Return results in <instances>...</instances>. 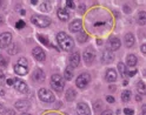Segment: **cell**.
I'll return each mask as SVG.
<instances>
[{
  "label": "cell",
  "instance_id": "52a82bcc",
  "mask_svg": "<svg viewBox=\"0 0 146 115\" xmlns=\"http://www.w3.org/2000/svg\"><path fill=\"white\" fill-rule=\"evenodd\" d=\"M77 113L78 115H91L90 108L85 102H79L77 104Z\"/></svg>",
  "mask_w": 146,
  "mask_h": 115
},
{
  "label": "cell",
  "instance_id": "cb8c5ba5",
  "mask_svg": "<svg viewBox=\"0 0 146 115\" xmlns=\"http://www.w3.org/2000/svg\"><path fill=\"white\" fill-rule=\"evenodd\" d=\"M131 96H132L131 91L126 89V91H124V92L121 93V100H123L124 102H129V101H130V99H131Z\"/></svg>",
  "mask_w": 146,
  "mask_h": 115
},
{
  "label": "cell",
  "instance_id": "ac0fdd59",
  "mask_svg": "<svg viewBox=\"0 0 146 115\" xmlns=\"http://www.w3.org/2000/svg\"><path fill=\"white\" fill-rule=\"evenodd\" d=\"M58 18L61 21H67L70 19V13L66 8H59L58 10Z\"/></svg>",
  "mask_w": 146,
  "mask_h": 115
},
{
  "label": "cell",
  "instance_id": "8992f818",
  "mask_svg": "<svg viewBox=\"0 0 146 115\" xmlns=\"http://www.w3.org/2000/svg\"><path fill=\"white\" fill-rule=\"evenodd\" d=\"M12 41V34L5 32L3 34H0V48H6L11 45Z\"/></svg>",
  "mask_w": 146,
  "mask_h": 115
},
{
  "label": "cell",
  "instance_id": "d6a6232c",
  "mask_svg": "<svg viewBox=\"0 0 146 115\" xmlns=\"http://www.w3.org/2000/svg\"><path fill=\"white\" fill-rule=\"evenodd\" d=\"M14 81H15L14 78H8L7 80H6V83H7V86H13L14 85Z\"/></svg>",
  "mask_w": 146,
  "mask_h": 115
},
{
  "label": "cell",
  "instance_id": "d4e9b609",
  "mask_svg": "<svg viewBox=\"0 0 146 115\" xmlns=\"http://www.w3.org/2000/svg\"><path fill=\"white\" fill-rule=\"evenodd\" d=\"M137 89H138V92L141 95H145L146 94V85L143 81H139L138 83H137Z\"/></svg>",
  "mask_w": 146,
  "mask_h": 115
},
{
  "label": "cell",
  "instance_id": "8d00e7d4",
  "mask_svg": "<svg viewBox=\"0 0 146 115\" xmlns=\"http://www.w3.org/2000/svg\"><path fill=\"white\" fill-rule=\"evenodd\" d=\"M4 81H5V74L3 70H0V85L4 83Z\"/></svg>",
  "mask_w": 146,
  "mask_h": 115
},
{
  "label": "cell",
  "instance_id": "816d5d0a",
  "mask_svg": "<svg viewBox=\"0 0 146 115\" xmlns=\"http://www.w3.org/2000/svg\"><path fill=\"white\" fill-rule=\"evenodd\" d=\"M5 93H4V91H0V95H4Z\"/></svg>",
  "mask_w": 146,
  "mask_h": 115
},
{
  "label": "cell",
  "instance_id": "30bf717a",
  "mask_svg": "<svg viewBox=\"0 0 146 115\" xmlns=\"http://www.w3.org/2000/svg\"><path fill=\"white\" fill-rule=\"evenodd\" d=\"M13 86H14V88L19 93H27V92H29V87H27V85L24 81H21V80H17V79H15Z\"/></svg>",
  "mask_w": 146,
  "mask_h": 115
},
{
  "label": "cell",
  "instance_id": "83f0119b",
  "mask_svg": "<svg viewBox=\"0 0 146 115\" xmlns=\"http://www.w3.org/2000/svg\"><path fill=\"white\" fill-rule=\"evenodd\" d=\"M17 52H18V46L15 45V43H12L11 42V45L10 47H8V54H17Z\"/></svg>",
  "mask_w": 146,
  "mask_h": 115
},
{
  "label": "cell",
  "instance_id": "9c48e42d",
  "mask_svg": "<svg viewBox=\"0 0 146 115\" xmlns=\"http://www.w3.org/2000/svg\"><path fill=\"white\" fill-rule=\"evenodd\" d=\"M81 30H83V22H81L80 19H76L70 24V31L71 32L77 33V32H80Z\"/></svg>",
  "mask_w": 146,
  "mask_h": 115
},
{
  "label": "cell",
  "instance_id": "7402d4cb",
  "mask_svg": "<svg viewBox=\"0 0 146 115\" xmlns=\"http://www.w3.org/2000/svg\"><path fill=\"white\" fill-rule=\"evenodd\" d=\"M76 96H77V93H76V91L73 89V88H70V89H67L66 95H65V98H66L67 101H73V100L76 99Z\"/></svg>",
  "mask_w": 146,
  "mask_h": 115
},
{
  "label": "cell",
  "instance_id": "7dc6e473",
  "mask_svg": "<svg viewBox=\"0 0 146 115\" xmlns=\"http://www.w3.org/2000/svg\"><path fill=\"white\" fill-rule=\"evenodd\" d=\"M143 115H146V106H143Z\"/></svg>",
  "mask_w": 146,
  "mask_h": 115
},
{
  "label": "cell",
  "instance_id": "bcb514c9",
  "mask_svg": "<svg viewBox=\"0 0 146 115\" xmlns=\"http://www.w3.org/2000/svg\"><path fill=\"white\" fill-rule=\"evenodd\" d=\"M141 52H144L145 54H146V45H143L141 46Z\"/></svg>",
  "mask_w": 146,
  "mask_h": 115
},
{
  "label": "cell",
  "instance_id": "3957f363",
  "mask_svg": "<svg viewBox=\"0 0 146 115\" xmlns=\"http://www.w3.org/2000/svg\"><path fill=\"white\" fill-rule=\"evenodd\" d=\"M31 21L38 26V27H47L51 24V19H48L47 16H44V15H33Z\"/></svg>",
  "mask_w": 146,
  "mask_h": 115
},
{
  "label": "cell",
  "instance_id": "f546056e",
  "mask_svg": "<svg viewBox=\"0 0 146 115\" xmlns=\"http://www.w3.org/2000/svg\"><path fill=\"white\" fill-rule=\"evenodd\" d=\"M86 40H87V34H86V33H80V34L78 35V41H79L80 43L85 42Z\"/></svg>",
  "mask_w": 146,
  "mask_h": 115
},
{
  "label": "cell",
  "instance_id": "603a6c76",
  "mask_svg": "<svg viewBox=\"0 0 146 115\" xmlns=\"http://www.w3.org/2000/svg\"><path fill=\"white\" fill-rule=\"evenodd\" d=\"M137 21L139 25H146V12H139L137 16Z\"/></svg>",
  "mask_w": 146,
  "mask_h": 115
},
{
  "label": "cell",
  "instance_id": "1f68e13d",
  "mask_svg": "<svg viewBox=\"0 0 146 115\" xmlns=\"http://www.w3.org/2000/svg\"><path fill=\"white\" fill-rule=\"evenodd\" d=\"M0 66H1V67H6L7 66V60L3 55H0Z\"/></svg>",
  "mask_w": 146,
  "mask_h": 115
},
{
  "label": "cell",
  "instance_id": "681fc988",
  "mask_svg": "<svg viewBox=\"0 0 146 115\" xmlns=\"http://www.w3.org/2000/svg\"><path fill=\"white\" fill-rule=\"evenodd\" d=\"M8 115H14V112L13 110H8Z\"/></svg>",
  "mask_w": 146,
  "mask_h": 115
},
{
  "label": "cell",
  "instance_id": "74e56055",
  "mask_svg": "<svg viewBox=\"0 0 146 115\" xmlns=\"http://www.w3.org/2000/svg\"><path fill=\"white\" fill-rule=\"evenodd\" d=\"M106 100H107L108 103H113V102H114V98H113V96H111V95L106 96Z\"/></svg>",
  "mask_w": 146,
  "mask_h": 115
},
{
  "label": "cell",
  "instance_id": "e0dca14e",
  "mask_svg": "<svg viewBox=\"0 0 146 115\" xmlns=\"http://www.w3.org/2000/svg\"><path fill=\"white\" fill-rule=\"evenodd\" d=\"M14 72H15L18 75H26L27 72H29V68H27V66L17 64V65L14 66Z\"/></svg>",
  "mask_w": 146,
  "mask_h": 115
},
{
  "label": "cell",
  "instance_id": "f5cc1de1",
  "mask_svg": "<svg viewBox=\"0 0 146 115\" xmlns=\"http://www.w3.org/2000/svg\"><path fill=\"white\" fill-rule=\"evenodd\" d=\"M21 115H31V114H29V113H24V114H21Z\"/></svg>",
  "mask_w": 146,
  "mask_h": 115
},
{
  "label": "cell",
  "instance_id": "5bb4252c",
  "mask_svg": "<svg viewBox=\"0 0 146 115\" xmlns=\"http://www.w3.org/2000/svg\"><path fill=\"white\" fill-rule=\"evenodd\" d=\"M108 45H110V48H111L112 51H117V49L120 48L121 42L118 38L112 37V38H110V40H108Z\"/></svg>",
  "mask_w": 146,
  "mask_h": 115
},
{
  "label": "cell",
  "instance_id": "f35d334b",
  "mask_svg": "<svg viewBox=\"0 0 146 115\" xmlns=\"http://www.w3.org/2000/svg\"><path fill=\"white\" fill-rule=\"evenodd\" d=\"M19 64L24 65V66H27V60L25 58H21V59H19Z\"/></svg>",
  "mask_w": 146,
  "mask_h": 115
},
{
  "label": "cell",
  "instance_id": "6da1fadb",
  "mask_svg": "<svg viewBox=\"0 0 146 115\" xmlns=\"http://www.w3.org/2000/svg\"><path fill=\"white\" fill-rule=\"evenodd\" d=\"M57 40H58V43L61 49L64 51H71L73 48V46H74V42H73V39L70 37V35H67L66 33L64 32H60L57 34Z\"/></svg>",
  "mask_w": 146,
  "mask_h": 115
},
{
  "label": "cell",
  "instance_id": "d6986e66",
  "mask_svg": "<svg viewBox=\"0 0 146 115\" xmlns=\"http://www.w3.org/2000/svg\"><path fill=\"white\" fill-rule=\"evenodd\" d=\"M33 79L35 81H38V82H42L45 80V73H44V70L38 68V69H35V72L33 73Z\"/></svg>",
  "mask_w": 146,
  "mask_h": 115
},
{
  "label": "cell",
  "instance_id": "2e32d148",
  "mask_svg": "<svg viewBox=\"0 0 146 115\" xmlns=\"http://www.w3.org/2000/svg\"><path fill=\"white\" fill-rule=\"evenodd\" d=\"M117 72L114 69H112V68H110V69H107V72H106V75H105V79H106V81H108V82H114L115 80H117Z\"/></svg>",
  "mask_w": 146,
  "mask_h": 115
},
{
  "label": "cell",
  "instance_id": "484cf974",
  "mask_svg": "<svg viewBox=\"0 0 146 115\" xmlns=\"http://www.w3.org/2000/svg\"><path fill=\"white\" fill-rule=\"evenodd\" d=\"M64 79L65 80H71V79L73 78V72H72V69H71V67H67L66 69H65V73H64Z\"/></svg>",
  "mask_w": 146,
  "mask_h": 115
},
{
  "label": "cell",
  "instance_id": "4316f807",
  "mask_svg": "<svg viewBox=\"0 0 146 115\" xmlns=\"http://www.w3.org/2000/svg\"><path fill=\"white\" fill-rule=\"evenodd\" d=\"M118 69H119V72H120V74H121V76H125V75L127 74V69H126L125 64L119 62V64H118Z\"/></svg>",
  "mask_w": 146,
  "mask_h": 115
},
{
  "label": "cell",
  "instance_id": "f1b7e54d",
  "mask_svg": "<svg viewBox=\"0 0 146 115\" xmlns=\"http://www.w3.org/2000/svg\"><path fill=\"white\" fill-rule=\"evenodd\" d=\"M40 10H41L42 12H47V11L51 10V6H50L48 3H42V4L40 5Z\"/></svg>",
  "mask_w": 146,
  "mask_h": 115
},
{
  "label": "cell",
  "instance_id": "ab89813d",
  "mask_svg": "<svg viewBox=\"0 0 146 115\" xmlns=\"http://www.w3.org/2000/svg\"><path fill=\"white\" fill-rule=\"evenodd\" d=\"M79 11H80V13H84L85 12V5L84 4H80L79 5Z\"/></svg>",
  "mask_w": 146,
  "mask_h": 115
},
{
  "label": "cell",
  "instance_id": "f6af8a7d",
  "mask_svg": "<svg viewBox=\"0 0 146 115\" xmlns=\"http://www.w3.org/2000/svg\"><path fill=\"white\" fill-rule=\"evenodd\" d=\"M108 89L111 91V92H114V91H115V86H110V88H108Z\"/></svg>",
  "mask_w": 146,
  "mask_h": 115
},
{
  "label": "cell",
  "instance_id": "277c9868",
  "mask_svg": "<svg viewBox=\"0 0 146 115\" xmlns=\"http://www.w3.org/2000/svg\"><path fill=\"white\" fill-rule=\"evenodd\" d=\"M38 95L41 101L44 102H53L54 100H56V98H54V95L51 91L46 89V88H41V89H39L38 92Z\"/></svg>",
  "mask_w": 146,
  "mask_h": 115
},
{
  "label": "cell",
  "instance_id": "4dcf8cb0",
  "mask_svg": "<svg viewBox=\"0 0 146 115\" xmlns=\"http://www.w3.org/2000/svg\"><path fill=\"white\" fill-rule=\"evenodd\" d=\"M38 39L44 43V45H46V46H50V41H48V39H46V38H44L42 35H38Z\"/></svg>",
  "mask_w": 146,
  "mask_h": 115
},
{
  "label": "cell",
  "instance_id": "e575fe53",
  "mask_svg": "<svg viewBox=\"0 0 146 115\" xmlns=\"http://www.w3.org/2000/svg\"><path fill=\"white\" fill-rule=\"evenodd\" d=\"M124 113H125L126 115H133V114H134V110L131 109V108H125V109H124Z\"/></svg>",
  "mask_w": 146,
  "mask_h": 115
},
{
  "label": "cell",
  "instance_id": "c3c4849f",
  "mask_svg": "<svg viewBox=\"0 0 146 115\" xmlns=\"http://www.w3.org/2000/svg\"><path fill=\"white\" fill-rule=\"evenodd\" d=\"M1 24H4V18L0 15V25H1Z\"/></svg>",
  "mask_w": 146,
  "mask_h": 115
},
{
  "label": "cell",
  "instance_id": "4fadbf2b",
  "mask_svg": "<svg viewBox=\"0 0 146 115\" xmlns=\"http://www.w3.org/2000/svg\"><path fill=\"white\" fill-rule=\"evenodd\" d=\"M102 60H103V62L105 64H110V62H112V61L114 60V55H113V53L110 51V49H106L103 52V54H102Z\"/></svg>",
  "mask_w": 146,
  "mask_h": 115
},
{
  "label": "cell",
  "instance_id": "b9f144b4",
  "mask_svg": "<svg viewBox=\"0 0 146 115\" xmlns=\"http://www.w3.org/2000/svg\"><path fill=\"white\" fill-rule=\"evenodd\" d=\"M135 73H137V70H135V69H132V70H130V72H127V74H129L130 76L135 75Z\"/></svg>",
  "mask_w": 146,
  "mask_h": 115
},
{
  "label": "cell",
  "instance_id": "db71d44e",
  "mask_svg": "<svg viewBox=\"0 0 146 115\" xmlns=\"http://www.w3.org/2000/svg\"><path fill=\"white\" fill-rule=\"evenodd\" d=\"M0 5H1V1H0Z\"/></svg>",
  "mask_w": 146,
  "mask_h": 115
},
{
  "label": "cell",
  "instance_id": "7c38bea8",
  "mask_svg": "<svg viewBox=\"0 0 146 115\" xmlns=\"http://www.w3.org/2000/svg\"><path fill=\"white\" fill-rule=\"evenodd\" d=\"M93 59H94V52H93L92 47H87V48L84 51V60L90 65V64L93 61Z\"/></svg>",
  "mask_w": 146,
  "mask_h": 115
},
{
  "label": "cell",
  "instance_id": "ba28073f",
  "mask_svg": "<svg viewBox=\"0 0 146 115\" xmlns=\"http://www.w3.org/2000/svg\"><path fill=\"white\" fill-rule=\"evenodd\" d=\"M32 54H33L34 59H35V60H38V61H44L45 58H46V54H45L44 49L40 48V47H35V48H33Z\"/></svg>",
  "mask_w": 146,
  "mask_h": 115
},
{
  "label": "cell",
  "instance_id": "d590c367",
  "mask_svg": "<svg viewBox=\"0 0 146 115\" xmlns=\"http://www.w3.org/2000/svg\"><path fill=\"white\" fill-rule=\"evenodd\" d=\"M15 27H17V28H23V27H25V22H24L23 20L18 21V22H17V25H15Z\"/></svg>",
  "mask_w": 146,
  "mask_h": 115
},
{
  "label": "cell",
  "instance_id": "44dd1931",
  "mask_svg": "<svg viewBox=\"0 0 146 115\" xmlns=\"http://www.w3.org/2000/svg\"><path fill=\"white\" fill-rule=\"evenodd\" d=\"M137 61H138V59H137V57L134 54H130V55H127V58H126V64H127V66H130V67H134L137 65Z\"/></svg>",
  "mask_w": 146,
  "mask_h": 115
},
{
  "label": "cell",
  "instance_id": "7bdbcfd3",
  "mask_svg": "<svg viewBox=\"0 0 146 115\" xmlns=\"http://www.w3.org/2000/svg\"><path fill=\"white\" fill-rule=\"evenodd\" d=\"M102 115H113V114H112V112H111V110H104Z\"/></svg>",
  "mask_w": 146,
  "mask_h": 115
},
{
  "label": "cell",
  "instance_id": "60d3db41",
  "mask_svg": "<svg viewBox=\"0 0 146 115\" xmlns=\"http://www.w3.org/2000/svg\"><path fill=\"white\" fill-rule=\"evenodd\" d=\"M66 5L70 8H74V3H73V1H66Z\"/></svg>",
  "mask_w": 146,
  "mask_h": 115
},
{
  "label": "cell",
  "instance_id": "f907efd6",
  "mask_svg": "<svg viewBox=\"0 0 146 115\" xmlns=\"http://www.w3.org/2000/svg\"><path fill=\"white\" fill-rule=\"evenodd\" d=\"M135 100H137V101H140V100H141V99H140V96H139V95H138V96H135Z\"/></svg>",
  "mask_w": 146,
  "mask_h": 115
},
{
  "label": "cell",
  "instance_id": "8fae6325",
  "mask_svg": "<svg viewBox=\"0 0 146 115\" xmlns=\"http://www.w3.org/2000/svg\"><path fill=\"white\" fill-rule=\"evenodd\" d=\"M80 64V55L78 52H73L72 54L70 55V65L72 68H76L78 67Z\"/></svg>",
  "mask_w": 146,
  "mask_h": 115
},
{
  "label": "cell",
  "instance_id": "9a60e30c",
  "mask_svg": "<svg viewBox=\"0 0 146 115\" xmlns=\"http://www.w3.org/2000/svg\"><path fill=\"white\" fill-rule=\"evenodd\" d=\"M30 107H31V103H30V101H27V100H19V101L15 102V108L18 110H26V109H29Z\"/></svg>",
  "mask_w": 146,
  "mask_h": 115
},
{
  "label": "cell",
  "instance_id": "5b68a950",
  "mask_svg": "<svg viewBox=\"0 0 146 115\" xmlns=\"http://www.w3.org/2000/svg\"><path fill=\"white\" fill-rule=\"evenodd\" d=\"M90 81H91L90 74L88 73H83L77 78L76 83H77V87H79V88H85L90 83Z\"/></svg>",
  "mask_w": 146,
  "mask_h": 115
},
{
  "label": "cell",
  "instance_id": "ffe728a7",
  "mask_svg": "<svg viewBox=\"0 0 146 115\" xmlns=\"http://www.w3.org/2000/svg\"><path fill=\"white\" fill-rule=\"evenodd\" d=\"M134 42H135V39H134V35L132 33H127L125 35V45L126 47H133L134 46Z\"/></svg>",
  "mask_w": 146,
  "mask_h": 115
},
{
  "label": "cell",
  "instance_id": "7a4b0ae2",
  "mask_svg": "<svg viewBox=\"0 0 146 115\" xmlns=\"http://www.w3.org/2000/svg\"><path fill=\"white\" fill-rule=\"evenodd\" d=\"M51 86L53 89L60 92L64 89V86H65V79L60 74H53L51 76Z\"/></svg>",
  "mask_w": 146,
  "mask_h": 115
},
{
  "label": "cell",
  "instance_id": "ee69618b",
  "mask_svg": "<svg viewBox=\"0 0 146 115\" xmlns=\"http://www.w3.org/2000/svg\"><path fill=\"white\" fill-rule=\"evenodd\" d=\"M6 110H5V107H4V106L3 104H0V114H4Z\"/></svg>",
  "mask_w": 146,
  "mask_h": 115
},
{
  "label": "cell",
  "instance_id": "836d02e7",
  "mask_svg": "<svg viewBox=\"0 0 146 115\" xmlns=\"http://www.w3.org/2000/svg\"><path fill=\"white\" fill-rule=\"evenodd\" d=\"M100 108H102V102H100V101L94 102V109H96V112H99Z\"/></svg>",
  "mask_w": 146,
  "mask_h": 115
}]
</instances>
